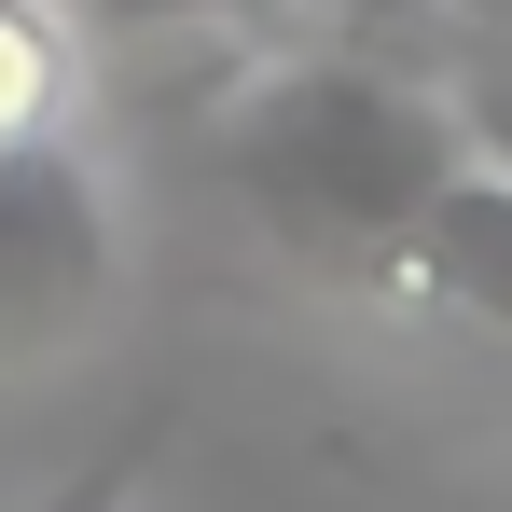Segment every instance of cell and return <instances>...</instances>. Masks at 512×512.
<instances>
[{"mask_svg": "<svg viewBox=\"0 0 512 512\" xmlns=\"http://www.w3.org/2000/svg\"><path fill=\"white\" fill-rule=\"evenodd\" d=\"M222 167L319 277L374 305H429V236H443L457 180L485 167V111L360 42H291L236 84Z\"/></svg>", "mask_w": 512, "mask_h": 512, "instance_id": "6da1fadb", "label": "cell"}, {"mask_svg": "<svg viewBox=\"0 0 512 512\" xmlns=\"http://www.w3.org/2000/svg\"><path fill=\"white\" fill-rule=\"evenodd\" d=\"M125 263H139L125 167L84 125L0 153V388H42L56 360H84L125 305Z\"/></svg>", "mask_w": 512, "mask_h": 512, "instance_id": "7a4b0ae2", "label": "cell"}, {"mask_svg": "<svg viewBox=\"0 0 512 512\" xmlns=\"http://www.w3.org/2000/svg\"><path fill=\"white\" fill-rule=\"evenodd\" d=\"M97 111V28L84 0H0V153L70 139Z\"/></svg>", "mask_w": 512, "mask_h": 512, "instance_id": "3957f363", "label": "cell"}, {"mask_svg": "<svg viewBox=\"0 0 512 512\" xmlns=\"http://www.w3.org/2000/svg\"><path fill=\"white\" fill-rule=\"evenodd\" d=\"M139 471H153V416L125 429L111 457H84V471H70L56 499H28V512H139Z\"/></svg>", "mask_w": 512, "mask_h": 512, "instance_id": "277c9868", "label": "cell"}, {"mask_svg": "<svg viewBox=\"0 0 512 512\" xmlns=\"http://www.w3.org/2000/svg\"><path fill=\"white\" fill-rule=\"evenodd\" d=\"M402 14H429V28H457V42H512V0H402Z\"/></svg>", "mask_w": 512, "mask_h": 512, "instance_id": "5b68a950", "label": "cell"}, {"mask_svg": "<svg viewBox=\"0 0 512 512\" xmlns=\"http://www.w3.org/2000/svg\"><path fill=\"white\" fill-rule=\"evenodd\" d=\"M485 139H499V153H512V97H499V111H485Z\"/></svg>", "mask_w": 512, "mask_h": 512, "instance_id": "8992f818", "label": "cell"}]
</instances>
